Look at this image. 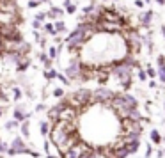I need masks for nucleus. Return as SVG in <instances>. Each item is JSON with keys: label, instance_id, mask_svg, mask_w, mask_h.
Wrapping results in <instances>:
<instances>
[{"label": "nucleus", "instance_id": "nucleus-31", "mask_svg": "<svg viewBox=\"0 0 165 158\" xmlns=\"http://www.w3.org/2000/svg\"><path fill=\"white\" fill-rule=\"evenodd\" d=\"M46 158H60V156H53V155H46Z\"/></svg>", "mask_w": 165, "mask_h": 158}, {"label": "nucleus", "instance_id": "nucleus-1", "mask_svg": "<svg viewBox=\"0 0 165 158\" xmlns=\"http://www.w3.org/2000/svg\"><path fill=\"white\" fill-rule=\"evenodd\" d=\"M93 100V93L89 91V89H80V91H76V93L71 96V105L69 107H80V105H87L89 101Z\"/></svg>", "mask_w": 165, "mask_h": 158}, {"label": "nucleus", "instance_id": "nucleus-3", "mask_svg": "<svg viewBox=\"0 0 165 158\" xmlns=\"http://www.w3.org/2000/svg\"><path fill=\"white\" fill-rule=\"evenodd\" d=\"M114 96H115L114 91H110V89H107V87H101V89H98V91H94V93H93L94 101H100V103L112 101V98H114Z\"/></svg>", "mask_w": 165, "mask_h": 158}, {"label": "nucleus", "instance_id": "nucleus-7", "mask_svg": "<svg viewBox=\"0 0 165 158\" xmlns=\"http://www.w3.org/2000/svg\"><path fill=\"white\" fill-rule=\"evenodd\" d=\"M151 18H153V11H146V13L140 16V22H142V25H149Z\"/></svg>", "mask_w": 165, "mask_h": 158}, {"label": "nucleus", "instance_id": "nucleus-25", "mask_svg": "<svg viewBox=\"0 0 165 158\" xmlns=\"http://www.w3.org/2000/svg\"><path fill=\"white\" fill-rule=\"evenodd\" d=\"M27 66H29V62H23L22 66H18V69H20V71H23V69H27Z\"/></svg>", "mask_w": 165, "mask_h": 158}, {"label": "nucleus", "instance_id": "nucleus-11", "mask_svg": "<svg viewBox=\"0 0 165 158\" xmlns=\"http://www.w3.org/2000/svg\"><path fill=\"white\" fill-rule=\"evenodd\" d=\"M151 140H153V142H160V140H162V137H160V133H158L156 130H155V131H151Z\"/></svg>", "mask_w": 165, "mask_h": 158}, {"label": "nucleus", "instance_id": "nucleus-10", "mask_svg": "<svg viewBox=\"0 0 165 158\" xmlns=\"http://www.w3.org/2000/svg\"><path fill=\"white\" fill-rule=\"evenodd\" d=\"M101 29L103 30H119V25H114V23H103Z\"/></svg>", "mask_w": 165, "mask_h": 158}, {"label": "nucleus", "instance_id": "nucleus-20", "mask_svg": "<svg viewBox=\"0 0 165 158\" xmlns=\"http://www.w3.org/2000/svg\"><path fill=\"white\" fill-rule=\"evenodd\" d=\"M162 66H165V57H163V55H160V57H158V68H162Z\"/></svg>", "mask_w": 165, "mask_h": 158}, {"label": "nucleus", "instance_id": "nucleus-23", "mask_svg": "<svg viewBox=\"0 0 165 158\" xmlns=\"http://www.w3.org/2000/svg\"><path fill=\"white\" fill-rule=\"evenodd\" d=\"M138 78L142 80V82H144L146 78H147V75H146V71H138Z\"/></svg>", "mask_w": 165, "mask_h": 158}, {"label": "nucleus", "instance_id": "nucleus-17", "mask_svg": "<svg viewBox=\"0 0 165 158\" xmlns=\"http://www.w3.org/2000/svg\"><path fill=\"white\" fill-rule=\"evenodd\" d=\"M146 75H147V77H151V78H155V77H156V73H155V69H153V68H147V73H146Z\"/></svg>", "mask_w": 165, "mask_h": 158}, {"label": "nucleus", "instance_id": "nucleus-5", "mask_svg": "<svg viewBox=\"0 0 165 158\" xmlns=\"http://www.w3.org/2000/svg\"><path fill=\"white\" fill-rule=\"evenodd\" d=\"M80 62L78 60H73L71 64H69V68L66 69V77H69L71 80H76V78H80Z\"/></svg>", "mask_w": 165, "mask_h": 158}, {"label": "nucleus", "instance_id": "nucleus-22", "mask_svg": "<svg viewBox=\"0 0 165 158\" xmlns=\"http://www.w3.org/2000/svg\"><path fill=\"white\" fill-rule=\"evenodd\" d=\"M14 126H16V121H9L7 124H6V128H7V130H13Z\"/></svg>", "mask_w": 165, "mask_h": 158}, {"label": "nucleus", "instance_id": "nucleus-8", "mask_svg": "<svg viewBox=\"0 0 165 158\" xmlns=\"http://www.w3.org/2000/svg\"><path fill=\"white\" fill-rule=\"evenodd\" d=\"M39 130H41V135L46 137V135H48V131H50V123H48V121H43L41 124H39Z\"/></svg>", "mask_w": 165, "mask_h": 158}, {"label": "nucleus", "instance_id": "nucleus-35", "mask_svg": "<svg viewBox=\"0 0 165 158\" xmlns=\"http://www.w3.org/2000/svg\"><path fill=\"white\" fill-rule=\"evenodd\" d=\"M0 142H2V140H0Z\"/></svg>", "mask_w": 165, "mask_h": 158}, {"label": "nucleus", "instance_id": "nucleus-12", "mask_svg": "<svg viewBox=\"0 0 165 158\" xmlns=\"http://www.w3.org/2000/svg\"><path fill=\"white\" fill-rule=\"evenodd\" d=\"M44 75H46V78H48V80H52V78H55V77H57V73L53 71V69H46Z\"/></svg>", "mask_w": 165, "mask_h": 158}, {"label": "nucleus", "instance_id": "nucleus-28", "mask_svg": "<svg viewBox=\"0 0 165 158\" xmlns=\"http://www.w3.org/2000/svg\"><path fill=\"white\" fill-rule=\"evenodd\" d=\"M135 6H137V7H144V2H142V0H137Z\"/></svg>", "mask_w": 165, "mask_h": 158}, {"label": "nucleus", "instance_id": "nucleus-32", "mask_svg": "<svg viewBox=\"0 0 165 158\" xmlns=\"http://www.w3.org/2000/svg\"><path fill=\"white\" fill-rule=\"evenodd\" d=\"M162 32H163V37H165V25H162Z\"/></svg>", "mask_w": 165, "mask_h": 158}, {"label": "nucleus", "instance_id": "nucleus-34", "mask_svg": "<svg viewBox=\"0 0 165 158\" xmlns=\"http://www.w3.org/2000/svg\"><path fill=\"white\" fill-rule=\"evenodd\" d=\"M39 2H44V0H39Z\"/></svg>", "mask_w": 165, "mask_h": 158}, {"label": "nucleus", "instance_id": "nucleus-19", "mask_svg": "<svg viewBox=\"0 0 165 158\" xmlns=\"http://www.w3.org/2000/svg\"><path fill=\"white\" fill-rule=\"evenodd\" d=\"M59 78H60V82H62V84H64V85H68V84H69V78H66L64 75H57Z\"/></svg>", "mask_w": 165, "mask_h": 158}, {"label": "nucleus", "instance_id": "nucleus-18", "mask_svg": "<svg viewBox=\"0 0 165 158\" xmlns=\"http://www.w3.org/2000/svg\"><path fill=\"white\" fill-rule=\"evenodd\" d=\"M37 6H39V0H30V2H29V7H30V9L37 7Z\"/></svg>", "mask_w": 165, "mask_h": 158}, {"label": "nucleus", "instance_id": "nucleus-9", "mask_svg": "<svg viewBox=\"0 0 165 158\" xmlns=\"http://www.w3.org/2000/svg\"><path fill=\"white\" fill-rule=\"evenodd\" d=\"M29 130H30V123H29V121H23V124H22V135L25 137V139L30 135Z\"/></svg>", "mask_w": 165, "mask_h": 158}, {"label": "nucleus", "instance_id": "nucleus-16", "mask_svg": "<svg viewBox=\"0 0 165 158\" xmlns=\"http://www.w3.org/2000/svg\"><path fill=\"white\" fill-rule=\"evenodd\" d=\"M7 149H9V146H7V144L0 142V153H7Z\"/></svg>", "mask_w": 165, "mask_h": 158}, {"label": "nucleus", "instance_id": "nucleus-15", "mask_svg": "<svg viewBox=\"0 0 165 158\" xmlns=\"http://www.w3.org/2000/svg\"><path fill=\"white\" fill-rule=\"evenodd\" d=\"M44 29H46V32H50L52 36H55V34H57V32H55V27H53V25H46Z\"/></svg>", "mask_w": 165, "mask_h": 158}, {"label": "nucleus", "instance_id": "nucleus-21", "mask_svg": "<svg viewBox=\"0 0 165 158\" xmlns=\"http://www.w3.org/2000/svg\"><path fill=\"white\" fill-rule=\"evenodd\" d=\"M66 9H68V13H69V15H73V13L76 11V6H73V4H71V6H68Z\"/></svg>", "mask_w": 165, "mask_h": 158}, {"label": "nucleus", "instance_id": "nucleus-13", "mask_svg": "<svg viewBox=\"0 0 165 158\" xmlns=\"http://www.w3.org/2000/svg\"><path fill=\"white\" fill-rule=\"evenodd\" d=\"M158 77H160L162 82H165V66H162V68L158 69Z\"/></svg>", "mask_w": 165, "mask_h": 158}, {"label": "nucleus", "instance_id": "nucleus-27", "mask_svg": "<svg viewBox=\"0 0 165 158\" xmlns=\"http://www.w3.org/2000/svg\"><path fill=\"white\" fill-rule=\"evenodd\" d=\"M57 55V50L55 48H50V57H55Z\"/></svg>", "mask_w": 165, "mask_h": 158}, {"label": "nucleus", "instance_id": "nucleus-14", "mask_svg": "<svg viewBox=\"0 0 165 158\" xmlns=\"http://www.w3.org/2000/svg\"><path fill=\"white\" fill-rule=\"evenodd\" d=\"M59 30H62V32L66 30V25H64L62 22H57V23H55V32H59Z\"/></svg>", "mask_w": 165, "mask_h": 158}, {"label": "nucleus", "instance_id": "nucleus-2", "mask_svg": "<svg viewBox=\"0 0 165 158\" xmlns=\"http://www.w3.org/2000/svg\"><path fill=\"white\" fill-rule=\"evenodd\" d=\"M89 151H91V148H89L85 142H80V140H78L75 146L69 148V151H68L62 158H82L85 153H89Z\"/></svg>", "mask_w": 165, "mask_h": 158}, {"label": "nucleus", "instance_id": "nucleus-30", "mask_svg": "<svg viewBox=\"0 0 165 158\" xmlns=\"http://www.w3.org/2000/svg\"><path fill=\"white\" fill-rule=\"evenodd\" d=\"M156 2L160 4V6H163V4H165V0H156Z\"/></svg>", "mask_w": 165, "mask_h": 158}, {"label": "nucleus", "instance_id": "nucleus-4", "mask_svg": "<svg viewBox=\"0 0 165 158\" xmlns=\"http://www.w3.org/2000/svg\"><path fill=\"white\" fill-rule=\"evenodd\" d=\"M11 149L14 151L16 155L18 153H25V155H29V148H27V144L23 142L22 137H14V140H13V144H11Z\"/></svg>", "mask_w": 165, "mask_h": 158}, {"label": "nucleus", "instance_id": "nucleus-29", "mask_svg": "<svg viewBox=\"0 0 165 158\" xmlns=\"http://www.w3.org/2000/svg\"><path fill=\"white\" fill-rule=\"evenodd\" d=\"M4 112H6V108H2V107H0V117L4 115Z\"/></svg>", "mask_w": 165, "mask_h": 158}, {"label": "nucleus", "instance_id": "nucleus-33", "mask_svg": "<svg viewBox=\"0 0 165 158\" xmlns=\"http://www.w3.org/2000/svg\"><path fill=\"white\" fill-rule=\"evenodd\" d=\"M0 158H6V156H2V155H0Z\"/></svg>", "mask_w": 165, "mask_h": 158}, {"label": "nucleus", "instance_id": "nucleus-24", "mask_svg": "<svg viewBox=\"0 0 165 158\" xmlns=\"http://www.w3.org/2000/svg\"><path fill=\"white\" fill-rule=\"evenodd\" d=\"M55 96H57V98H60V96H62V94H64V91H62V89H55Z\"/></svg>", "mask_w": 165, "mask_h": 158}, {"label": "nucleus", "instance_id": "nucleus-26", "mask_svg": "<svg viewBox=\"0 0 165 158\" xmlns=\"http://www.w3.org/2000/svg\"><path fill=\"white\" fill-rule=\"evenodd\" d=\"M20 96H22V91H20V89H14V98H16V100H18Z\"/></svg>", "mask_w": 165, "mask_h": 158}, {"label": "nucleus", "instance_id": "nucleus-6", "mask_svg": "<svg viewBox=\"0 0 165 158\" xmlns=\"http://www.w3.org/2000/svg\"><path fill=\"white\" fill-rule=\"evenodd\" d=\"M27 117H29V114H27V112H23L22 107H16V110H14V121L16 123L27 121Z\"/></svg>", "mask_w": 165, "mask_h": 158}]
</instances>
